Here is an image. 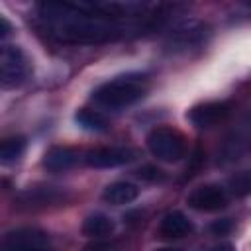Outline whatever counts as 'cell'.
<instances>
[{
  "label": "cell",
  "mask_w": 251,
  "mask_h": 251,
  "mask_svg": "<svg viewBox=\"0 0 251 251\" xmlns=\"http://www.w3.org/2000/svg\"><path fill=\"white\" fill-rule=\"evenodd\" d=\"M145 4L135 2H43L37 6L41 29L67 45H98L116 41L135 29Z\"/></svg>",
  "instance_id": "obj_1"
},
{
  "label": "cell",
  "mask_w": 251,
  "mask_h": 251,
  "mask_svg": "<svg viewBox=\"0 0 251 251\" xmlns=\"http://www.w3.org/2000/svg\"><path fill=\"white\" fill-rule=\"evenodd\" d=\"M149 90V80L145 75L137 73H127L116 78H110L102 82L94 92H92V102L100 108L106 110H120L126 106L135 104L141 100Z\"/></svg>",
  "instance_id": "obj_2"
},
{
  "label": "cell",
  "mask_w": 251,
  "mask_h": 251,
  "mask_svg": "<svg viewBox=\"0 0 251 251\" xmlns=\"http://www.w3.org/2000/svg\"><path fill=\"white\" fill-rule=\"evenodd\" d=\"M147 147L153 157L165 163H176L186 155V139L184 135L169 126L153 127L147 133Z\"/></svg>",
  "instance_id": "obj_3"
},
{
  "label": "cell",
  "mask_w": 251,
  "mask_h": 251,
  "mask_svg": "<svg viewBox=\"0 0 251 251\" xmlns=\"http://www.w3.org/2000/svg\"><path fill=\"white\" fill-rule=\"evenodd\" d=\"M31 73V63L27 55L14 45L0 47V86L16 88L22 86Z\"/></svg>",
  "instance_id": "obj_4"
},
{
  "label": "cell",
  "mask_w": 251,
  "mask_h": 251,
  "mask_svg": "<svg viewBox=\"0 0 251 251\" xmlns=\"http://www.w3.org/2000/svg\"><path fill=\"white\" fill-rule=\"evenodd\" d=\"M0 251H53V241L39 227H18L0 235Z\"/></svg>",
  "instance_id": "obj_5"
},
{
  "label": "cell",
  "mask_w": 251,
  "mask_h": 251,
  "mask_svg": "<svg viewBox=\"0 0 251 251\" xmlns=\"http://www.w3.org/2000/svg\"><path fill=\"white\" fill-rule=\"evenodd\" d=\"M135 159V151L129 147H94L84 155V163L94 169H114Z\"/></svg>",
  "instance_id": "obj_6"
},
{
  "label": "cell",
  "mask_w": 251,
  "mask_h": 251,
  "mask_svg": "<svg viewBox=\"0 0 251 251\" xmlns=\"http://www.w3.org/2000/svg\"><path fill=\"white\" fill-rule=\"evenodd\" d=\"M186 202L198 212H218L227 204V194L218 184H202L188 194Z\"/></svg>",
  "instance_id": "obj_7"
},
{
  "label": "cell",
  "mask_w": 251,
  "mask_h": 251,
  "mask_svg": "<svg viewBox=\"0 0 251 251\" xmlns=\"http://www.w3.org/2000/svg\"><path fill=\"white\" fill-rule=\"evenodd\" d=\"M227 116H229V104L220 100L202 102L188 110V120L196 127H214L220 122H224Z\"/></svg>",
  "instance_id": "obj_8"
},
{
  "label": "cell",
  "mask_w": 251,
  "mask_h": 251,
  "mask_svg": "<svg viewBox=\"0 0 251 251\" xmlns=\"http://www.w3.org/2000/svg\"><path fill=\"white\" fill-rule=\"evenodd\" d=\"M206 37V29L202 24L198 22H186V24H180L169 37V47L173 51H186L190 47H196L204 41Z\"/></svg>",
  "instance_id": "obj_9"
},
{
  "label": "cell",
  "mask_w": 251,
  "mask_h": 251,
  "mask_svg": "<svg viewBox=\"0 0 251 251\" xmlns=\"http://www.w3.org/2000/svg\"><path fill=\"white\" fill-rule=\"evenodd\" d=\"M78 149L69 147V145H55L51 147L45 157H43V167L51 173H61V171H69L71 167H75L78 163Z\"/></svg>",
  "instance_id": "obj_10"
},
{
  "label": "cell",
  "mask_w": 251,
  "mask_h": 251,
  "mask_svg": "<svg viewBox=\"0 0 251 251\" xmlns=\"http://www.w3.org/2000/svg\"><path fill=\"white\" fill-rule=\"evenodd\" d=\"M194 229L192 222L178 210L175 212H169L163 220H161V226H159V233L161 237L165 239H178V237H184L188 235L190 231Z\"/></svg>",
  "instance_id": "obj_11"
},
{
  "label": "cell",
  "mask_w": 251,
  "mask_h": 251,
  "mask_svg": "<svg viewBox=\"0 0 251 251\" xmlns=\"http://www.w3.org/2000/svg\"><path fill=\"white\" fill-rule=\"evenodd\" d=\"M139 196V188L127 180H116L112 184H108L102 192V198L104 202L112 204V206H124V204H129L133 202L135 198Z\"/></svg>",
  "instance_id": "obj_12"
},
{
  "label": "cell",
  "mask_w": 251,
  "mask_h": 251,
  "mask_svg": "<svg viewBox=\"0 0 251 251\" xmlns=\"http://www.w3.org/2000/svg\"><path fill=\"white\" fill-rule=\"evenodd\" d=\"M61 200H63V194L49 186L47 188H31L20 196V204L27 206V208H45V206L57 204Z\"/></svg>",
  "instance_id": "obj_13"
},
{
  "label": "cell",
  "mask_w": 251,
  "mask_h": 251,
  "mask_svg": "<svg viewBox=\"0 0 251 251\" xmlns=\"http://www.w3.org/2000/svg\"><path fill=\"white\" fill-rule=\"evenodd\" d=\"M116 224L106 214H90L82 224V233L86 237H106L114 231Z\"/></svg>",
  "instance_id": "obj_14"
},
{
  "label": "cell",
  "mask_w": 251,
  "mask_h": 251,
  "mask_svg": "<svg viewBox=\"0 0 251 251\" xmlns=\"http://www.w3.org/2000/svg\"><path fill=\"white\" fill-rule=\"evenodd\" d=\"M75 120H76V124H78L80 127L90 129V131H104V129H108V126H110L108 118H106L100 110H90V108L78 110L76 116H75Z\"/></svg>",
  "instance_id": "obj_15"
},
{
  "label": "cell",
  "mask_w": 251,
  "mask_h": 251,
  "mask_svg": "<svg viewBox=\"0 0 251 251\" xmlns=\"http://www.w3.org/2000/svg\"><path fill=\"white\" fill-rule=\"evenodd\" d=\"M25 151V139L22 135H12L0 141V163H12L20 159Z\"/></svg>",
  "instance_id": "obj_16"
},
{
  "label": "cell",
  "mask_w": 251,
  "mask_h": 251,
  "mask_svg": "<svg viewBox=\"0 0 251 251\" xmlns=\"http://www.w3.org/2000/svg\"><path fill=\"white\" fill-rule=\"evenodd\" d=\"M233 190L237 192V194H247V190H249V175L247 173H241L239 176H235L233 178Z\"/></svg>",
  "instance_id": "obj_17"
},
{
  "label": "cell",
  "mask_w": 251,
  "mask_h": 251,
  "mask_svg": "<svg viewBox=\"0 0 251 251\" xmlns=\"http://www.w3.org/2000/svg\"><path fill=\"white\" fill-rule=\"evenodd\" d=\"M227 229H229V222H227V220H222V222H218V224L212 226V231H214V233H220V235L226 233Z\"/></svg>",
  "instance_id": "obj_18"
},
{
  "label": "cell",
  "mask_w": 251,
  "mask_h": 251,
  "mask_svg": "<svg viewBox=\"0 0 251 251\" xmlns=\"http://www.w3.org/2000/svg\"><path fill=\"white\" fill-rule=\"evenodd\" d=\"M208 251H235V247L231 243H218V245L210 247Z\"/></svg>",
  "instance_id": "obj_19"
},
{
  "label": "cell",
  "mask_w": 251,
  "mask_h": 251,
  "mask_svg": "<svg viewBox=\"0 0 251 251\" xmlns=\"http://www.w3.org/2000/svg\"><path fill=\"white\" fill-rule=\"evenodd\" d=\"M8 33H10V24H8L6 18L0 16V39H2L4 35H8Z\"/></svg>",
  "instance_id": "obj_20"
},
{
  "label": "cell",
  "mask_w": 251,
  "mask_h": 251,
  "mask_svg": "<svg viewBox=\"0 0 251 251\" xmlns=\"http://www.w3.org/2000/svg\"><path fill=\"white\" fill-rule=\"evenodd\" d=\"M157 251H178V249H173V247H163V249H157Z\"/></svg>",
  "instance_id": "obj_21"
}]
</instances>
